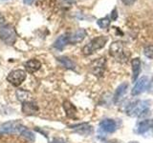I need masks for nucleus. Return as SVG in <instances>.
Returning a JSON list of instances; mask_svg holds the SVG:
<instances>
[{"label": "nucleus", "instance_id": "nucleus-1", "mask_svg": "<svg viewBox=\"0 0 153 143\" xmlns=\"http://www.w3.org/2000/svg\"><path fill=\"white\" fill-rule=\"evenodd\" d=\"M107 41H108V37L106 35H100L93 38L92 40L82 48V54L84 55H90L94 54L98 50L102 49L105 46V44L107 43Z\"/></svg>", "mask_w": 153, "mask_h": 143}, {"label": "nucleus", "instance_id": "nucleus-2", "mask_svg": "<svg viewBox=\"0 0 153 143\" xmlns=\"http://www.w3.org/2000/svg\"><path fill=\"white\" fill-rule=\"evenodd\" d=\"M149 108V101L147 100H137L128 105L126 114L130 116H141L143 114L147 112Z\"/></svg>", "mask_w": 153, "mask_h": 143}, {"label": "nucleus", "instance_id": "nucleus-3", "mask_svg": "<svg viewBox=\"0 0 153 143\" xmlns=\"http://www.w3.org/2000/svg\"><path fill=\"white\" fill-rule=\"evenodd\" d=\"M16 32L10 24H4L0 27V38L8 45H13L16 41Z\"/></svg>", "mask_w": 153, "mask_h": 143}, {"label": "nucleus", "instance_id": "nucleus-4", "mask_svg": "<svg viewBox=\"0 0 153 143\" xmlns=\"http://www.w3.org/2000/svg\"><path fill=\"white\" fill-rule=\"evenodd\" d=\"M105 66H106V59H105V57H100V58L95 59L91 62L89 65V71L95 76L100 77L104 74Z\"/></svg>", "mask_w": 153, "mask_h": 143}, {"label": "nucleus", "instance_id": "nucleus-5", "mask_svg": "<svg viewBox=\"0 0 153 143\" xmlns=\"http://www.w3.org/2000/svg\"><path fill=\"white\" fill-rule=\"evenodd\" d=\"M109 52L111 56L118 61H123L126 58V54L124 52L123 44L121 41H114L109 47Z\"/></svg>", "mask_w": 153, "mask_h": 143}, {"label": "nucleus", "instance_id": "nucleus-6", "mask_svg": "<svg viewBox=\"0 0 153 143\" xmlns=\"http://www.w3.org/2000/svg\"><path fill=\"white\" fill-rule=\"evenodd\" d=\"M24 129L26 128L22 125V123L20 121L12 120L2 124L1 128H0V131L3 133H21Z\"/></svg>", "mask_w": 153, "mask_h": 143}, {"label": "nucleus", "instance_id": "nucleus-7", "mask_svg": "<svg viewBox=\"0 0 153 143\" xmlns=\"http://www.w3.org/2000/svg\"><path fill=\"white\" fill-rule=\"evenodd\" d=\"M25 79H26V73L23 70H13L7 76V80L12 85L16 86V87L21 85Z\"/></svg>", "mask_w": 153, "mask_h": 143}, {"label": "nucleus", "instance_id": "nucleus-8", "mask_svg": "<svg viewBox=\"0 0 153 143\" xmlns=\"http://www.w3.org/2000/svg\"><path fill=\"white\" fill-rule=\"evenodd\" d=\"M148 83H149V78H148V76H146V75L142 76L140 79H138L136 81V83H135V85H134L133 89L131 90V94L133 95V97H136V95L141 94L143 91L147 88Z\"/></svg>", "mask_w": 153, "mask_h": 143}, {"label": "nucleus", "instance_id": "nucleus-9", "mask_svg": "<svg viewBox=\"0 0 153 143\" xmlns=\"http://www.w3.org/2000/svg\"><path fill=\"white\" fill-rule=\"evenodd\" d=\"M127 89H128V84L126 82H123L118 86V88L116 89V91H115L114 95H113L114 104H119L122 101L123 97L126 95V94L127 92Z\"/></svg>", "mask_w": 153, "mask_h": 143}, {"label": "nucleus", "instance_id": "nucleus-10", "mask_svg": "<svg viewBox=\"0 0 153 143\" xmlns=\"http://www.w3.org/2000/svg\"><path fill=\"white\" fill-rule=\"evenodd\" d=\"M86 35H87V32H86V31L84 30V29H79V30H76V32L68 35L69 43H71V44H76V43H79L84 39Z\"/></svg>", "mask_w": 153, "mask_h": 143}, {"label": "nucleus", "instance_id": "nucleus-11", "mask_svg": "<svg viewBox=\"0 0 153 143\" xmlns=\"http://www.w3.org/2000/svg\"><path fill=\"white\" fill-rule=\"evenodd\" d=\"M100 128L105 133H114L117 129V123L114 119L111 118H105L100 123Z\"/></svg>", "mask_w": 153, "mask_h": 143}, {"label": "nucleus", "instance_id": "nucleus-12", "mask_svg": "<svg viewBox=\"0 0 153 143\" xmlns=\"http://www.w3.org/2000/svg\"><path fill=\"white\" fill-rule=\"evenodd\" d=\"M131 67H132V81L133 82H136L141 73V67H142L141 59L139 57L133 58L131 61Z\"/></svg>", "mask_w": 153, "mask_h": 143}, {"label": "nucleus", "instance_id": "nucleus-13", "mask_svg": "<svg viewBox=\"0 0 153 143\" xmlns=\"http://www.w3.org/2000/svg\"><path fill=\"white\" fill-rule=\"evenodd\" d=\"M72 127L75 128L76 132L81 136H89L93 133V127L89 125L88 123H82V124H79V125H76Z\"/></svg>", "mask_w": 153, "mask_h": 143}, {"label": "nucleus", "instance_id": "nucleus-14", "mask_svg": "<svg viewBox=\"0 0 153 143\" xmlns=\"http://www.w3.org/2000/svg\"><path fill=\"white\" fill-rule=\"evenodd\" d=\"M24 66H25V69L28 73L33 74L40 69L41 63H40V61H38L37 59H30L26 62Z\"/></svg>", "mask_w": 153, "mask_h": 143}, {"label": "nucleus", "instance_id": "nucleus-15", "mask_svg": "<svg viewBox=\"0 0 153 143\" xmlns=\"http://www.w3.org/2000/svg\"><path fill=\"white\" fill-rule=\"evenodd\" d=\"M38 111V107L35 103H33L31 101H25L23 102L22 105V112L28 114V116H32V114H36V112Z\"/></svg>", "mask_w": 153, "mask_h": 143}, {"label": "nucleus", "instance_id": "nucleus-16", "mask_svg": "<svg viewBox=\"0 0 153 143\" xmlns=\"http://www.w3.org/2000/svg\"><path fill=\"white\" fill-rule=\"evenodd\" d=\"M63 108H64V111L66 113V116L70 117V118H76V108L72 104L70 101L66 100V101L63 102Z\"/></svg>", "mask_w": 153, "mask_h": 143}, {"label": "nucleus", "instance_id": "nucleus-17", "mask_svg": "<svg viewBox=\"0 0 153 143\" xmlns=\"http://www.w3.org/2000/svg\"><path fill=\"white\" fill-rule=\"evenodd\" d=\"M152 126H153V121L151 119H146V120H143L138 124L137 132L139 133H146V132L150 130Z\"/></svg>", "mask_w": 153, "mask_h": 143}, {"label": "nucleus", "instance_id": "nucleus-18", "mask_svg": "<svg viewBox=\"0 0 153 143\" xmlns=\"http://www.w3.org/2000/svg\"><path fill=\"white\" fill-rule=\"evenodd\" d=\"M68 43H69L68 35H62L56 40V42L54 43V47L57 50H62Z\"/></svg>", "mask_w": 153, "mask_h": 143}, {"label": "nucleus", "instance_id": "nucleus-19", "mask_svg": "<svg viewBox=\"0 0 153 143\" xmlns=\"http://www.w3.org/2000/svg\"><path fill=\"white\" fill-rule=\"evenodd\" d=\"M57 60H59L60 63L67 69H70V70H75L76 69V64L69 58V57L59 56V57H57Z\"/></svg>", "mask_w": 153, "mask_h": 143}, {"label": "nucleus", "instance_id": "nucleus-20", "mask_svg": "<svg viewBox=\"0 0 153 143\" xmlns=\"http://www.w3.org/2000/svg\"><path fill=\"white\" fill-rule=\"evenodd\" d=\"M20 135L22 137L26 138V139L30 140V141H35V139H36L35 133H33L32 131L28 130V129H24V130L20 133Z\"/></svg>", "mask_w": 153, "mask_h": 143}, {"label": "nucleus", "instance_id": "nucleus-21", "mask_svg": "<svg viewBox=\"0 0 153 143\" xmlns=\"http://www.w3.org/2000/svg\"><path fill=\"white\" fill-rule=\"evenodd\" d=\"M110 23H111V21H110V19L108 16H105V17H102V18H100L99 20L97 21V24H98V26L100 28H102V29H106L109 27L110 25Z\"/></svg>", "mask_w": 153, "mask_h": 143}, {"label": "nucleus", "instance_id": "nucleus-22", "mask_svg": "<svg viewBox=\"0 0 153 143\" xmlns=\"http://www.w3.org/2000/svg\"><path fill=\"white\" fill-rule=\"evenodd\" d=\"M16 95L19 100H21V101L25 102V101H28V98H29V93L26 92V91L24 90H18L16 92Z\"/></svg>", "mask_w": 153, "mask_h": 143}, {"label": "nucleus", "instance_id": "nucleus-23", "mask_svg": "<svg viewBox=\"0 0 153 143\" xmlns=\"http://www.w3.org/2000/svg\"><path fill=\"white\" fill-rule=\"evenodd\" d=\"M143 54L145 55L149 59H153V46L152 45H148L145 47L143 49Z\"/></svg>", "mask_w": 153, "mask_h": 143}, {"label": "nucleus", "instance_id": "nucleus-24", "mask_svg": "<svg viewBox=\"0 0 153 143\" xmlns=\"http://www.w3.org/2000/svg\"><path fill=\"white\" fill-rule=\"evenodd\" d=\"M121 1L124 5H126V6H130V5H132V4H134L136 2V0H121Z\"/></svg>", "mask_w": 153, "mask_h": 143}, {"label": "nucleus", "instance_id": "nucleus-25", "mask_svg": "<svg viewBox=\"0 0 153 143\" xmlns=\"http://www.w3.org/2000/svg\"><path fill=\"white\" fill-rule=\"evenodd\" d=\"M111 17H112V20H116L117 17H118V13H117V9L115 8L113 11L111 12Z\"/></svg>", "mask_w": 153, "mask_h": 143}, {"label": "nucleus", "instance_id": "nucleus-26", "mask_svg": "<svg viewBox=\"0 0 153 143\" xmlns=\"http://www.w3.org/2000/svg\"><path fill=\"white\" fill-rule=\"evenodd\" d=\"M51 143H65V141L62 139V138H54Z\"/></svg>", "mask_w": 153, "mask_h": 143}, {"label": "nucleus", "instance_id": "nucleus-27", "mask_svg": "<svg viewBox=\"0 0 153 143\" xmlns=\"http://www.w3.org/2000/svg\"><path fill=\"white\" fill-rule=\"evenodd\" d=\"M33 1H35V0H23V2L27 5H31Z\"/></svg>", "mask_w": 153, "mask_h": 143}, {"label": "nucleus", "instance_id": "nucleus-28", "mask_svg": "<svg viewBox=\"0 0 153 143\" xmlns=\"http://www.w3.org/2000/svg\"><path fill=\"white\" fill-rule=\"evenodd\" d=\"M63 1L67 2V3H69V4H72V3H74L75 2V0H63Z\"/></svg>", "mask_w": 153, "mask_h": 143}, {"label": "nucleus", "instance_id": "nucleus-29", "mask_svg": "<svg viewBox=\"0 0 153 143\" xmlns=\"http://www.w3.org/2000/svg\"><path fill=\"white\" fill-rule=\"evenodd\" d=\"M3 20H4V18H3V16H2V14L0 13V24H1V23L3 22Z\"/></svg>", "mask_w": 153, "mask_h": 143}, {"label": "nucleus", "instance_id": "nucleus-30", "mask_svg": "<svg viewBox=\"0 0 153 143\" xmlns=\"http://www.w3.org/2000/svg\"><path fill=\"white\" fill-rule=\"evenodd\" d=\"M128 143H139L138 141H130V142H128Z\"/></svg>", "mask_w": 153, "mask_h": 143}]
</instances>
